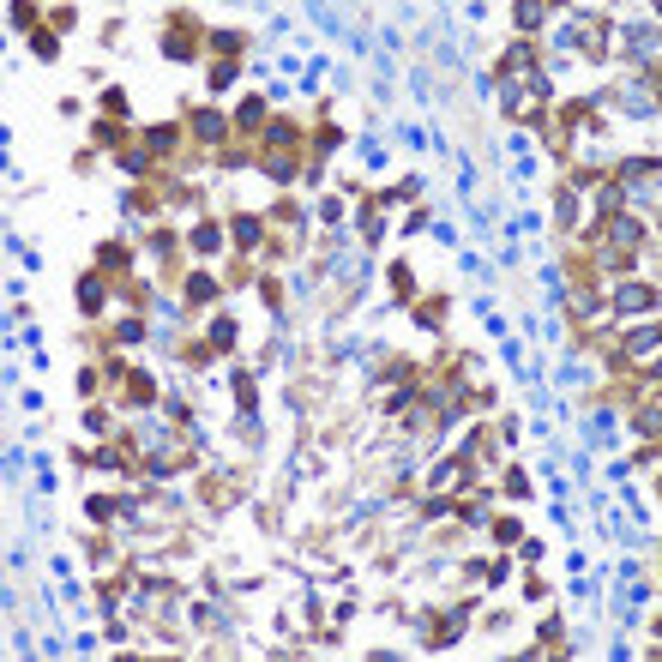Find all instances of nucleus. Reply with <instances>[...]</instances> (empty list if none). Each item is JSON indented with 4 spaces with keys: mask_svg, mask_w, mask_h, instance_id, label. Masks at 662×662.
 I'll return each mask as SVG.
<instances>
[{
    "mask_svg": "<svg viewBox=\"0 0 662 662\" xmlns=\"http://www.w3.org/2000/svg\"><path fill=\"white\" fill-rule=\"evenodd\" d=\"M211 289H217L211 277H187V301H211Z\"/></svg>",
    "mask_w": 662,
    "mask_h": 662,
    "instance_id": "1",
    "label": "nucleus"
},
{
    "mask_svg": "<svg viewBox=\"0 0 662 662\" xmlns=\"http://www.w3.org/2000/svg\"><path fill=\"white\" fill-rule=\"evenodd\" d=\"M235 241H241V247H253V241H259V223H253V217H241V223H235Z\"/></svg>",
    "mask_w": 662,
    "mask_h": 662,
    "instance_id": "2",
    "label": "nucleus"
}]
</instances>
